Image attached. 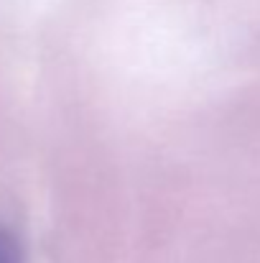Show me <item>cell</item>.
I'll list each match as a JSON object with an SVG mask.
<instances>
[{
	"instance_id": "obj_1",
	"label": "cell",
	"mask_w": 260,
	"mask_h": 263,
	"mask_svg": "<svg viewBox=\"0 0 260 263\" xmlns=\"http://www.w3.org/2000/svg\"><path fill=\"white\" fill-rule=\"evenodd\" d=\"M0 263H23V251L18 238L0 225Z\"/></svg>"
}]
</instances>
